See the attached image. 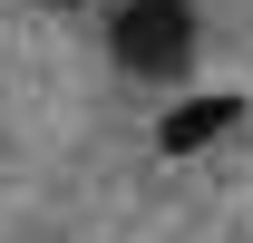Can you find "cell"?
Segmentation results:
<instances>
[{
	"label": "cell",
	"mask_w": 253,
	"mask_h": 243,
	"mask_svg": "<svg viewBox=\"0 0 253 243\" xmlns=\"http://www.w3.org/2000/svg\"><path fill=\"white\" fill-rule=\"evenodd\" d=\"M107 59H117L126 78L175 88L195 68V0H126L117 20H107Z\"/></svg>",
	"instance_id": "cell-1"
},
{
	"label": "cell",
	"mask_w": 253,
	"mask_h": 243,
	"mask_svg": "<svg viewBox=\"0 0 253 243\" xmlns=\"http://www.w3.org/2000/svg\"><path fill=\"white\" fill-rule=\"evenodd\" d=\"M234 117H244V97H224V88L185 97V107H166V117H156V156H205L214 136H234Z\"/></svg>",
	"instance_id": "cell-2"
},
{
	"label": "cell",
	"mask_w": 253,
	"mask_h": 243,
	"mask_svg": "<svg viewBox=\"0 0 253 243\" xmlns=\"http://www.w3.org/2000/svg\"><path fill=\"white\" fill-rule=\"evenodd\" d=\"M39 10H78V0H39Z\"/></svg>",
	"instance_id": "cell-3"
}]
</instances>
